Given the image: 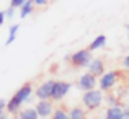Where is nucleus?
Returning a JSON list of instances; mask_svg holds the SVG:
<instances>
[{
    "mask_svg": "<svg viewBox=\"0 0 129 119\" xmlns=\"http://www.w3.org/2000/svg\"><path fill=\"white\" fill-rule=\"evenodd\" d=\"M31 95H33V85L29 82L21 85L15 91V95L10 98V101H7V113L8 114H18L21 104H25L26 101L31 100Z\"/></svg>",
    "mask_w": 129,
    "mask_h": 119,
    "instance_id": "obj_1",
    "label": "nucleus"
},
{
    "mask_svg": "<svg viewBox=\"0 0 129 119\" xmlns=\"http://www.w3.org/2000/svg\"><path fill=\"white\" fill-rule=\"evenodd\" d=\"M67 60H69L74 67L88 69V65H90L91 60H93V56H91V52L88 49H80V51H77V52H74L70 57H67Z\"/></svg>",
    "mask_w": 129,
    "mask_h": 119,
    "instance_id": "obj_2",
    "label": "nucleus"
},
{
    "mask_svg": "<svg viewBox=\"0 0 129 119\" xmlns=\"http://www.w3.org/2000/svg\"><path fill=\"white\" fill-rule=\"evenodd\" d=\"M82 101H83V106L87 109L93 111V109H98L103 103V91L101 90H91V91H87L83 93L82 96Z\"/></svg>",
    "mask_w": 129,
    "mask_h": 119,
    "instance_id": "obj_3",
    "label": "nucleus"
},
{
    "mask_svg": "<svg viewBox=\"0 0 129 119\" xmlns=\"http://www.w3.org/2000/svg\"><path fill=\"white\" fill-rule=\"evenodd\" d=\"M116 82H118V72L110 70V72H105L103 75L100 77V80H98V87H100L101 91H110L111 88L116 85Z\"/></svg>",
    "mask_w": 129,
    "mask_h": 119,
    "instance_id": "obj_4",
    "label": "nucleus"
},
{
    "mask_svg": "<svg viewBox=\"0 0 129 119\" xmlns=\"http://www.w3.org/2000/svg\"><path fill=\"white\" fill-rule=\"evenodd\" d=\"M70 87H72V85H70L69 82L56 80V82H54V87H52V95H51V100H52V101H60L67 93H69Z\"/></svg>",
    "mask_w": 129,
    "mask_h": 119,
    "instance_id": "obj_5",
    "label": "nucleus"
},
{
    "mask_svg": "<svg viewBox=\"0 0 129 119\" xmlns=\"http://www.w3.org/2000/svg\"><path fill=\"white\" fill-rule=\"evenodd\" d=\"M98 85V78L96 77H93L91 73H83L82 77L79 78V82H77V87H79V90H82V91H91V90H96V87Z\"/></svg>",
    "mask_w": 129,
    "mask_h": 119,
    "instance_id": "obj_6",
    "label": "nucleus"
},
{
    "mask_svg": "<svg viewBox=\"0 0 129 119\" xmlns=\"http://www.w3.org/2000/svg\"><path fill=\"white\" fill-rule=\"evenodd\" d=\"M52 87H54V80H46L36 88L35 95L39 101H47L51 100V95H52Z\"/></svg>",
    "mask_w": 129,
    "mask_h": 119,
    "instance_id": "obj_7",
    "label": "nucleus"
},
{
    "mask_svg": "<svg viewBox=\"0 0 129 119\" xmlns=\"http://www.w3.org/2000/svg\"><path fill=\"white\" fill-rule=\"evenodd\" d=\"M36 113H38L39 119H47L49 116H52L54 113V108H52V101L47 100V101H38L35 106Z\"/></svg>",
    "mask_w": 129,
    "mask_h": 119,
    "instance_id": "obj_8",
    "label": "nucleus"
},
{
    "mask_svg": "<svg viewBox=\"0 0 129 119\" xmlns=\"http://www.w3.org/2000/svg\"><path fill=\"white\" fill-rule=\"evenodd\" d=\"M88 73H91L93 77H101L105 73V64H103V60L101 59H93L91 60V64L88 65Z\"/></svg>",
    "mask_w": 129,
    "mask_h": 119,
    "instance_id": "obj_9",
    "label": "nucleus"
},
{
    "mask_svg": "<svg viewBox=\"0 0 129 119\" xmlns=\"http://www.w3.org/2000/svg\"><path fill=\"white\" fill-rule=\"evenodd\" d=\"M105 119H124L123 104H118V106H110V108L106 109Z\"/></svg>",
    "mask_w": 129,
    "mask_h": 119,
    "instance_id": "obj_10",
    "label": "nucleus"
},
{
    "mask_svg": "<svg viewBox=\"0 0 129 119\" xmlns=\"http://www.w3.org/2000/svg\"><path fill=\"white\" fill-rule=\"evenodd\" d=\"M105 44H106V36H105V34H98L96 38H95V39H93V41L90 43V46H88L87 49H88V51L91 52V51L101 49V47H103Z\"/></svg>",
    "mask_w": 129,
    "mask_h": 119,
    "instance_id": "obj_11",
    "label": "nucleus"
},
{
    "mask_svg": "<svg viewBox=\"0 0 129 119\" xmlns=\"http://www.w3.org/2000/svg\"><path fill=\"white\" fill-rule=\"evenodd\" d=\"M18 119H39L35 108H25L18 113Z\"/></svg>",
    "mask_w": 129,
    "mask_h": 119,
    "instance_id": "obj_12",
    "label": "nucleus"
},
{
    "mask_svg": "<svg viewBox=\"0 0 129 119\" xmlns=\"http://www.w3.org/2000/svg\"><path fill=\"white\" fill-rule=\"evenodd\" d=\"M67 113H69V117H70V119H85V111H83L80 106L70 108Z\"/></svg>",
    "mask_w": 129,
    "mask_h": 119,
    "instance_id": "obj_13",
    "label": "nucleus"
},
{
    "mask_svg": "<svg viewBox=\"0 0 129 119\" xmlns=\"http://www.w3.org/2000/svg\"><path fill=\"white\" fill-rule=\"evenodd\" d=\"M33 7H35V2H33V0H26L25 5L20 8V16H21V18H26L28 15H31Z\"/></svg>",
    "mask_w": 129,
    "mask_h": 119,
    "instance_id": "obj_14",
    "label": "nucleus"
},
{
    "mask_svg": "<svg viewBox=\"0 0 129 119\" xmlns=\"http://www.w3.org/2000/svg\"><path fill=\"white\" fill-rule=\"evenodd\" d=\"M18 29H20V25L16 23V25H12L8 29V38H7L5 44L7 46H10V44H13V41L16 39V34H18Z\"/></svg>",
    "mask_w": 129,
    "mask_h": 119,
    "instance_id": "obj_15",
    "label": "nucleus"
},
{
    "mask_svg": "<svg viewBox=\"0 0 129 119\" xmlns=\"http://www.w3.org/2000/svg\"><path fill=\"white\" fill-rule=\"evenodd\" d=\"M51 119H70L69 117V113H67L66 109H62V108H57V109H54L52 116Z\"/></svg>",
    "mask_w": 129,
    "mask_h": 119,
    "instance_id": "obj_16",
    "label": "nucleus"
},
{
    "mask_svg": "<svg viewBox=\"0 0 129 119\" xmlns=\"http://www.w3.org/2000/svg\"><path fill=\"white\" fill-rule=\"evenodd\" d=\"M26 0H10V7L12 8H21L23 5H25Z\"/></svg>",
    "mask_w": 129,
    "mask_h": 119,
    "instance_id": "obj_17",
    "label": "nucleus"
},
{
    "mask_svg": "<svg viewBox=\"0 0 129 119\" xmlns=\"http://www.w3.org/2000/svg\"><path fill=\"white\" fill-rule=\"evenodd\" d=\"M106 101L110 103V106H118V104H119V103L116 101V98L113 96V95H108V96H106Z\"/></svg>",
    "mask_w": 129,
    "mask_h": 119,
    "instance_id": "obj_18",
    "label": "nucleus"
},
{
    "mask_svg": "<svg viewBox=\"0 0 129 119\" xmlns=\"http://www.w3.org/2000/svg\"><path fill=\"white\" fill-rule=\"evenodd\" d=\"M5 16H7V18H10V20H12L13 16H15V8H12V7H8V8L5 10Z\"/></svg>",
    "mask_w": 129,
    "mask_h": 119,
    "instance_id": "obj_19",
    "label": "nucleus"
},
{
    "mask_svg": "<svg viewBox=\"0 0 129 119\" xmlns=\"http://www.w3.org/2000/svg\"><path fill=\"white\" fill-rule=\"evenodd\" d=\"M33 2H35V5L44 7V5H47V3H49V0H33Z\"/></svg>",
    "mask_w": 129,
    "mask_h": 119,
    "instance_id": "obj_20",
    "label": "nucleus"
},
{
    "mask_svg": "<svg viewBox=\"0 0 129 119\" xmlns=\"http://www.w3.org/2000/svg\"><path fill=\"white\" fill-rule=\"evenodd\" d=\"M0 111H7V101L0 98Z\"/></svg>",
    "mask_w": 129,
    "mask_h": 119,
    "instance_id": "obj_21",
    "label": "nucleus"
},
{
    "mask_svg": "<svg viewBox=\"0 0 129 119\" xmlns=\"http://www.w3.org/2000/svg\"><path fill=\"white\" fill-rule=\"evenodd\" d=\"M123 67H124V69H127V70H129V56H126V57L123 59Z\"/></svg>",
    "mask_w": 129,
    "mask_h": 119,
    "instance_id": "obj_22",
    "label": "nucleus"
},
{
    "mask_svg": "<svg viewBox=\"0 0 129 119\" xmlns=\"http://www.w3.org/2000/svg\"><path fill=\"white\" fill-rule=\"evenodd\" d=\"M5 20H7V16H5V12H0V26L5 23Z\"/></svg>",
    "mask_w": 129,
    "mask_h": 119,
    "instance_id": "obj_23",
    "label": "nucleus"
},
{
    "mask_svg": "<svg viewBox=\"0 0 129 119\" xmlns=\"http://www.w3.org/2000/svg\"><path fill=\"white\" fill-rule=\"evenodd\" d=\"M0 119H10L8 113H7V111H0Z\"/></svg>",
    "mask_w": 129,
    "mask_h": 119,
    "instance_id": "obj_24",
    "label": "nucleus"
},
{
    "mask_svg": "<svg viewBox=\"0 0 129 119\" xmlns=\"http://www.w3.org/2000/svg\"><path fill=\"white\" fill-rule=\"evenodd\" d=\"M126 31H127V38H129V25H126Z\"/></svg>",
    "mask_w": 129,
    "mask_h": 119,
    "instance_id": "obj_25",
    "label": "nucleus"
},
{
    "mask_svg": "<svg viewBox=\"0 0 129 119\" xmlns=\"http://www.w3.org/2000/svg\"><path fill=\"white\" fill-rule=\"evenodd\" d=\"M85 119H87V117H85Z\"/></svg>",
    "mask_w": 129,
    "mask_h": 119,
    "instance_id": "obj_26",
    "label": "nucleus"
}]
</instances>
